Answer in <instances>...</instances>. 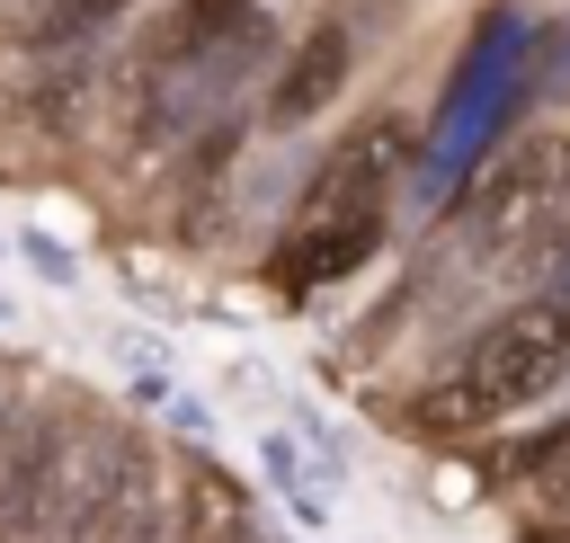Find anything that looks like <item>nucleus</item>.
Instances as JSON below:
<instances>
[{"instance_id":"nucleus-8","label":"nucleus","mask_w":570,"mask_h":543,"mask_svg":"<svg viewBox=\"0 0 570 543\" xmlns=\"http://www.w3.org/2000/svg\"><path fill=\"white\" fill-rule=\"evenodd\" d=\"M134 0H45V18H36V36L45 45H71V36H98L107 18H125Z\"/></svg>"},{"instance_id":"nucleus-5","label":"nucleus","mask_w":570,"mask_h":543,"mask_svg":"<svg viewBox=\"0 0 570 543\" xmlns=\"http://www.w3.org/2000/svg\"><path fill=\"white\" fill-rule=\"evenodd\" d=\"M374 249V205H356V214H321L312 231H294L285 249H276V285H330V276H356V258Z\"/></svg>"},{"instance_id":"nucleus-1","label":"nucleus","mask_w":570,"mask_h":543,"mask_svg":"<svg viewBox=\"0 0 570 543\" xmlns=\"http://www.w3.org/2000/svg\"><path fill=\"white\" fill-rule=\"evenodd\" d=\"M561 374H570V303L534 294V303L499 312V320L463 347V365H454L445 383H428V392L410 401V427H419V436H463V427L517 418V409H534Z\"/></svg>"},{"instance_id":"nucleus-3","label":"nucleus","mask_w":570,"mask_h":543,"mask_svg":"<svg viewBox=\"0 0 570 543\" xmlns=\"http://www.w3.org/2000/svg\"><path fill=\"white\" fill-rule=\"evenodd\" d=\"M71 445H80V418H71V409L18 418V436L0 445V543H45V525H53V507H62Z\"/></svg>"},{"instance_id":"nucleus-6","label":"nucleus","mask_w":570,"mask_h":543,"mask_svg":"<svg viewBox=\"0 0 570 543\" xmlns=\"http://www.w3.org/2000/svg\"><path fill=\"white\" fill-rule=\"evenodd\" d=\"M347 89V27H312L303 45H294V62L276 71V125H312L330 98Z\"/></svg>"},{"instance_id":"nucleus-4","label":"nucleus","mask_w":570,"mask_h":543,"mask_svg":"<svg viewBox=\"0 0 570 543\" xmlns=\"http://www.w3.org/2000/svg\"><path fill=\"white\" fill-rule=\"evenodd\" d=\"M561 160H570V142H525V151H508L481 187H472V205H463V249H534V231H543V205H552V178H561Z\"/></svg>"},{"instance_id":"nucleus-9","label":"nucleus","mask_w":570,"mask_h":543,"mask_svg":"<svg viewBox=\"0 0 570 543\" xmlns=\"http://www.w3.org/2000/svg\"><path fill=\"white\" fill-rule=\"evenodd\" d=\"M525 258H534V267H543V258H570V160H561V178H552V205H543V231H534Z\"/></svg>"},{"instance_id":"nucleus-10","label":"nucleus","mask_w":570,"mask_h":543,"mask_svg":"<svg viewBox=\"0 0 570 543\" xmlns=\"http://www.w3.org/2000/svg\"><path fill=\"white\" fill-rule=\"evenodd\" d=\"M0 445H9V436H0Z\"/></svg>"},{"instance_id":"nucleus-2","label":"nucleus","mask_w":570,"mask_h":543,"mask_svg":"<svg viewBox=\"0 0 570 543\" xmlns=\"http://www.w3.org/2000/svg\"><path fill=\"white\" fill-rule=\"evenodd\" d=\"M151 534H160V481H151L142 436L116 418H80L45 543H151Z\"/></svg>"},{"instance_id":"nucleus-7","label":"nucleus","mask_w":570,"mask_h":543,"mask_svg":"<svg viewBox=\"0 0 570 543\" xmlns=\"http://www.w3.org/2000/svg\"><path fill=\"white\" fill-rule=\"evenodd\" d=\"M249 27V0H178L160 27H151V71H187L214 53V36Z\"/></svg>"}]
</instances>
